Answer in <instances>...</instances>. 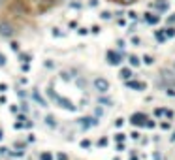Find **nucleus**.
Instances as JSON below:
<instances>
[{
  "label": "nucleus",
  "mask_w": 175,
  "mask_h": 160,
  "mask_svg": "<svg viewBox=\"0 0 175 160\" xmlns=\"http://www.w3.org/2000/svg\"><path fill=\"white\" fill-rule=\"evenodd\" d=\"M2 138H4V136H2V130H0V140H2Z\"/></svg>",
  "instance_id": "21"
},
{
  "label": "nucleus",
  "mask_w": 175,
  "mask_h": 160,
  "mask_svg": "<svg viewBox=\"0 0 175 160\" xmlns=\"http://www.w3.org/2000/svg\"><path fill=\"white\" fill-rule=\"evenodd\" d=\"M6 89H8V87H6L4 83H0V92H6Z\"/></svg>",
  "instance_id": "17"
},
{
  "label": "nucleus",
  "mask_w": 175,
  "mask_h": 160,
  "mask_svg": "<svg viewBox=\"0 0 175 160\" xmlns=\"http://www.w3.org/2000/svg\"><path fill=\"white\" fill-rule=\"evenodd\" d=\"M57 100H58V104H62V108H64V109H75V108H74V104H72L70 100H66V98H57Z\"/></svg>",
  "instance_id": "6"
},
{
  "label": "nucleus",
  "mask_w": 175,
  "mask_h": 160,
  "mask_svg": "<svg viewBox=\"0 0 175 160\" xmlns=\"http://www.w3.org/2000/svg\"><path fill=\"white\" fill-rule=\"evenodd\" d=\"M155 36H156V40H158V41H164V40L168 38V36H166V32H162V30H158Z\"/></svg>",
  "instance_id": "9"
},
{
  "label": "nucleus",
  "mask_w": 175,
  "mask_h": 160,
  "mask_svg": "<svg viewBox=\"0 0 175 160\" xmlns=\"http://www.w3.org/2000/svg\"><path fill=\"white\" fill-rule=\"evenodd\" d=\"M145 121H147V117L141 115V113H136V115L132 117V123H134V124H141V126H145V124H147Z\"/></svg>",
  "instance_id": "4"
},
{
  "label": "nucleus",
  "mask_w": 175,
  "mask_h": 160,
  "mask_svg": "<svg viewBox=\"0 0 175 160\" xmlns=\"http://www.w3.org/2000/svg\"><path fill=\"white\" fill-rule=\"evenodd\" d=\"M130 75H132V70L130 68H123L121 70V77L123 79H130Z\"/></svg>",
  "instance_id": "8"
},
{
  "label": "nucleus",
  "mask_w": 175,
  "mask_h": 160,
  "mask_svg": "<svg viewBox=\"0 0 175 160\" xmlns=\"http://www.w3.org/2000/svg\"><path fill=\"white\" fill-rule=\"evenodd\" d=\"M173 34H175V28H173V26H168V28H166V36H168V38H172Z\"/></svg>",
  "instance_id": "13"
},
{
  "label": "nucleus",
  "mask_w": 175,
  "mask_h": 160,
  "mask_svg": "<svg viewBox=\"0 0 175 160\" xmlns=\"http://www.w3.org/2000/svg\"><path fill=\"white\" fill-rule=\"evenodd\" d=\"M41 160H53V157H51L49 153H43V155H41Z\"/></svg>",
  "instance_id": "15"
},
{
  "label": "nucleus",
  "mask_w": 175,
  "mask_h": 160,
  "mask_svg": "<svg viewBox=\"0 0 175 160\" xmlns=\"http://www.w3.org/2000/svg\"><path fill=\"white\" fill-rule=\"evenodd\" d=\"M128 87H132V89H136V91H143V89H145V85L139 83V81H128Z\"/></svg>",
  "instance_id": "7"
},
{
  "label": "nucleus",
  "mask_w": 175,
  "mask_h": 160,
  "mask_svg": "<svg viewBox=\"0 0 175 160\" xmlns=\"http://www.w3.org/2000/svg\"><path fill=\"white\" fill-rule=\"evenodd\" d=\"M158 9H160V11H166V9H168V2H166V0H164V2H158Z\"/></svg>",
  "instance_id": "11"
},
{
  "label": "nucleus",
  "mask_w": 175,
  "mask_h": 160,
  "mask_svg": "<svg viewBox=\"0 0 175 160\" xmlns=\"http://www.w3.org/2000/svg\"><path fill=\"white\" fill-rule=\"evenodd\" d=\"M124 4H132V2H136V0H123Z\"/></svg>",
  "instance_id": "20"
},
{
  "label": "nucleus",
  "mask_w": 175,
  "mask_h": 160,
  "mask_svg": "<svg viewBox=\"0 0 175 160\" xmlns=\"http://www.w3.org/2000/svg\"><path fill=\"white\" fill-rule=\"evenodd\" d=\"M143 62H145V64H153V62H155V58H153L151 55H145V57H143Z\"/></svg>",
  "instance_id": "12"
},
{
  "label": "nucleus",
  "mask_w": 175,
  "mask_h": 160,
  "mask_svg": "<svg viewBox=\"0 0 175 160\" xmlns=\"http://www.w3.org/2000/svg\"><path fill=\"white\" fill-rule=\"evenodd\" d=\"M92 85H94V91L100 92V94H106V92L109 91V87H111L106 77H96V79L92 81Z\"/></svg>",
  "instance_id": "1"
},
{
  "label": "nucleus",
  "mask_w": 175,
  "mask_h": 160,
  "mask_svg": "<svg viewBox=\"0 0 175 160\" xmlns=\"http://www.w3.org/2000/svg\"><path fill=\"white\" fill-rule=\"evenodd\" d=\"M57 158H58V160H68V158H66V157H64V155H58Z\"/></svg>",
  "instance_id": "19"
},
{
  "label": "nucleus",
  "mask_w": 175,
  "mask_h": 160,
  "mask_svg": "<svg viewBox=\"0 0 175 160\" xmlns=\"http://www.w3.org/2000/svg\"><path fill=\"white\" fill-rule=\"evenodd\" d=\"M168 94H170V96H175V91L173 89H168Z\"/></svg>",
  "instance_id": "18"
},
{
  "label": "nucleus",
  "mask_w": 175,
  "mask_h": 160,
  "mask_svg": "<svg viewBox=\"0 0 175 160\" xmlns=\"http://www.w3.org/2000/svg\"><path fill=\"white\" fill-rule=\"evenodd\" d=\"M13 34H15V28L9 21H0V36L9 40V38H13Z\"/></svg>",
  "instance_id": "2"
},
{
  "label": "nucleus",
  "mask_w": 175,
  "mask_h": 160,
  "mask_svg": "<svg viewBox=\"0 0 175 160\" xmlns=\"http://www.w3.org/2000/svg\"><path fill=\"white\" fill-rule=\"evenodd\" d=\"M47 124H49V126H57V121L49 115V117H47Z\"/></svg>",
  "instance_id": "14"
},
{
  "label": "nucleus",
  "mask_w": 175,
  "mask_h": 160,
  "mask_svg": "<svg viewBox=\"0 0 175 160\" xmlns=\"http://www.w3.org/2000/svg\"><path fill=\"white\" fill-rule=\"evenodd\" d=\"M107 62H109L111 66L121 64V55H119V53H115V51H107Z\"/></svg>",
  "instance_id": "3"
},
{
  "label": "nucleus",
  "mask_w": 175,
  "mask_h": 160,
  "mask_svg": "<svg viewBox=\"0 0 175 160\" xmlns=\"http://www.w3.org/2000/svg\"><path fill=\"white\" fill-rule=\"evenodd\" d=\"M4 2H6V0H0V6H2V4H4Z\"/></svg>",
  "instance_id": "22"
},
{
  "label": "nucleus",
  "mask_w": 175,
  "mask_h": 160,
  "mask_svg": "<svg viewBox=\"0 0 175 160\" xmlns=\"http://www.w3.org/2000/svg\"><path fill=\"white\" fill-rule=\"evenodd\" d=\"M0 66H6V57L0 53Z\"/></svg>",
  "instance_id": "16"
},
{
  "label": "nucleus",
  "mask_w": 175,
  "mask_h": 160,
  "mask_svg": "<svg viewBox=\"0 0 175 160\" xmlns=\"http://www.w3.org/2000/svg\"><path fill=\"white\" fill-rule=\"evenodd\" d=\"M128 60H130V64H132V66H139V58H138L136 55H130V58H128Z\"/></svg>",
  "instance_id": "10"
},
{
  "label": "nucleus",
  "mask_w": 175,
  "mask_h": 160,
  "mask_svg": "<svg viewBox=\"0 0 175 160\" xmlns=\"http://www.w3.org/2000/svg\"><path fill=\"white\" fill-rule=\"evenodd\" d=\"M145 21H147L149 25H155V23H158V21H160V15H155V13H145Z\"/></svg>",
  "instance_id": "5"
}]
</instances>
